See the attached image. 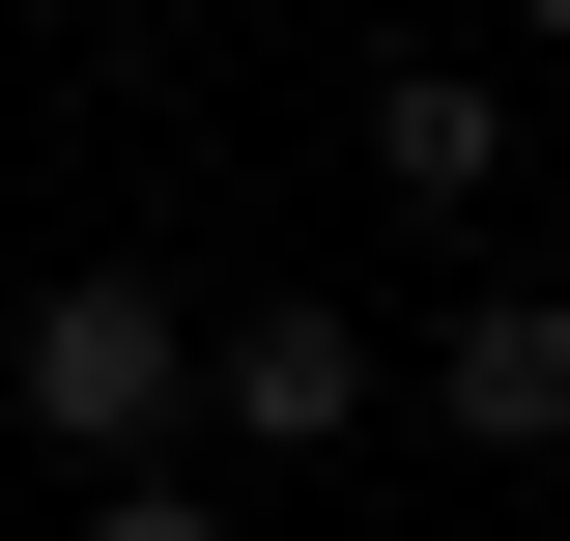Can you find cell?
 Wrapping results in <instances>:
<instances>
[{
    "mask_svg": "<svg viewBox=\"0 0 570 541\" xmlns=\"http://www.w3.org/2000/svg\"><path fill=\"white\" fill-rule=\"evenodd\" d=\"M0 400L58 427V456H142V427L200 400V314H171L142 257H58V285H29V342H0Z\"/></svg>",
    "mask_w": 570,
    "mask_h": 541,
    "instance_id": "cell-1",
    "label": "cell"
},
{
    "mask_svg": "<svg viewBox=\"0 0 570 541\" xmlns=\"http://www.w3.org/2000/svg\"><path fill=\"white\" fill-rule=\"evenodd\" d=\"M428 427L456 456H570V285H485V314L428 342Z\"/></svg>",
    "mask_w": 570,
    "mask_h": 541,
    "instance_id": "cell-2",
    "label": "cell"
},
{
    "mask_svg": "<svg viewBox=\"0 0 570 541\" xmlns=\"http://www.w3.org/2000/svg\"><path fill=\"white\" fill-rule=\"evenodd\" d=\"M200 400L257 427V456H343V427H371V342L314 314V285H285V314H228V342H200Z\"/></svg>",
    "mask_w": 570,
    "mask_h": 541,
    "instance_id": "cell-3",
    "label": "cell"
},
{
    "mask_svg": "<svg viewBox=\"0 0 570 541\" xmlns=\"http://www.w3.org/2000/svg\"><path fill=\"white\" fill-rule=\"evenodd\" d=\"M485 171H513V115H485L456 58H400V86H371V200H485Z\"/></svg>",
    "mask_w": 570,
    "mask_h": 541,
    "instance_id": "cell-4",
    "label": "cell"
},
{
    "mask_svg": "<svg viewBox=\"0 0 570 541\" xmlns=\"http://www.w3.org/2000/svg\"><path fill=\"white\" fill-rule=\"evenodd\" d=\"M86 541H228V513H171V484H142V513H86Z\"/></svg>",
    "mask_w": 570,
    "mask_h": 541,
    "instance_id": "cell-5",
    "label": "cell"
},
{
    "mask_svg": "<svg viewBox=\"0 0 570 541\" xmlns=\"http://www.w3.org/2000/svg\"><path fill=\"white\" fill-rule=\"evenodd\" d=\"M513 29H570V0H513Z\"/></svg>",
    "mask_w": 570,
    "mask_h": 541,
    "instance_id": "cell-6",
    "label": "cell"
}]
</instances>
